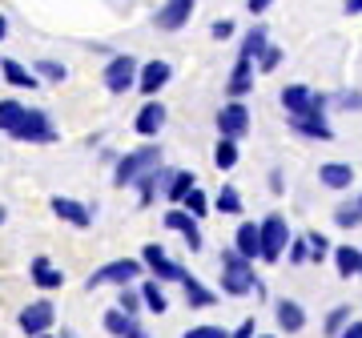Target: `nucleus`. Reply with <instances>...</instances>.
<instances>
[{
  "label": "nucleus",
  "instance_id": "ea45409f",
  "mask_svg": "<svg viewBox=\"0 0 362 338\" xmlns=\"http://www.w3.org/2000/svg\"><path fill=\"white\" fill-rule=\"evenodd\" d=\"M334 105L342 109V113H358V109H362V93H358V89L338 93V97H334Z\"/></svg>",
  "mask_w": 362,
  "mask_h": 338
},
{
  "label": "nucleus",
  "instance_id": "9d476101",
  "mask_svg": "<svg viewBox=\"0 0 362 338\" xmlns=\"http://www.w3.org/2000/svg\"><path fill=\"white\" fill-rule=\"evenodd\" d=\"M194 8H197V0H165L153 13V25L161 33H177V28H185L194 21Z\"/></svg>",
  "mask_w": 362,
  "mask_h": 338
},
{
  "label": "nucleus",
  "instance_id": "a18cd8bd",
  "mask_svg": "<svg viewBox=\"0 0 362 338\" xmlns=\"http://www.w3.org/2000/svg\"><path fill=\"white\" fill-rule=\"evenodd\" d=\"M270 194H286V177H282V169H270Z\"/></svg>",
  "mask_w": 362,
  "mask_h": 338
},
{
  "label": "nucleus",
  "instance_id": "8fccbe9b",
  "mask_svg": "<svg viewBox=\"0 0 362 338\" xmlns=\"http://www.w3.org/2000/svg\"><path fill=\"white\" fill-rule=\"evenodd\" d=\"M8 37V21H4V16H0V40Z\"/></svg>",
  "mask_w": 362,
  "mask_h": 338
},
{
  "label": "nucleus",
  "instance_id": "58836bf2",
  "mask_svg": "<svg viewBox=\"0 0 362 338\" xmlns=\"http://www.w3.org/2000/svg\"><path fill=\"white\" fill-rule=\"evenodd\" d=\"M306 238H310V262H322L326 254H330V238L318 234V230H310Z\"/></svg>",
  "mask_w": 362,
  "mask_h": 338
},
{
  "label": "nucleus",
  "instance_id": "e433bc0d",
  "mask_svg": "<svg viewBox=\"0 0 362 338\" xmlns=\"http://www.w3.org/2000/svg\"><path fill=\"white\" fill-rule=\"evenodd\" d=\"M302 262H310V238L306 234L290 238V266H302Z\"/></svg>",
  "mask_w": 362,
  "mask_h": 338
},
{
  "label": "nucleus",
  "instance_id": "6ab92c4d",
  "mask_svg": "<svg viewBox=\"0 0 362 338\" xmlns=\"http://www.w3.org/2000/svg\"><path fill=\"white\" fill-rule=\"evenodd\" d=\"M105 330L113 338H149L145 334V326L133 318V314H125L121 306H113V310H105Z\"/></svg>",
  "mask_w": 362,
  "mask_h": 338
},
{
  "label": "nucleus",
  "instance_id": "09e8293b",
  "mask_svg": "<svg viewBox=\"0 0 362 338\" xmlns=\"http://www.w3.org/2000/svg\"><path fill=\"white\" fill-rule=\"evenodd\" d=\"M342 13H346V16H358V13H362V0H346V4H342Z\"/></svg>",
  "mask_w": 362,
  "mask_h": 338
},
{
  "label": "nucleus",
  "instance_id": "7ed1b4c3",
  "mask_svg": "<svg viewBox=\"0 0 362 338\" xmlns=\"http://www.w3.org/2000/svg\"><path fill=\"white\" fill-rule=\"evenodd\" d=\"M137 274H145V262L141 258H117V262H105L97 270L89 274V282L85 286L97 290V286H129Z\"/></svg>",
  "mask_w": 362,
  "mask_h": 338
},
{
  "label": "nucleus",
  "instance_id": "79ce46f5",
  "mask_svg": "<svg viewBox=\"0 0 362 338\" xmlns=\"http://www.w3.org/2000/svg\"><path fill=\"white\" fill-rule=\"evenodd\" d=\"M181 338H230V330L226 326H189Z\"/></svg>",
  "mask_w": 362,
  "mask_h": 338
},
{
  "label": "nucleus",
  "instance_id": "f8f14e48",
  "mask_svg": "<svg viewBox=\"0 0 362 338\" xmlns=\"http://www.w3.org/2000/svg\"><path fill=\"white\" fill-rule=\"evenodd\" d=\"M52 318H57V310H52V302L49 298H40V302H28L25 310H21V330H25L28 338H37V334H49V326Z\"/></svg>",
  "mask_w": 362,
  "mask_h": 338
},
{
  "label": "nucleus",
  "instance_id": "6e6d98bb",
  "mask_svg": "<svg viewBox=\"0 0 362 338\" xmlns=\"http://www.w3.org/2000/svg\"><path fill=\"white\" fill-rule=\"evenodd\" d=\"M358 206H362V194H358Z\"/></svg>",
  "mask_w": 362,
  "mask_h": 338
},
{
  "label": "nucleus",
  "instance_id": "b1692460",
  "mask_svg": "<svg viewBox=\"0 0 362 338\" xmlns=\"http://www.w3.org/2000/svg\"><path fill=\"white\" fill-rule=\"evenodd\" d=\"M0 73H4V81L13 85V89H37V69H25L21 61H13V57H0Z\"/></svg>",
  "mask_w": 362,
  "mask_h": 338
},
{
  "label": "nucleus",
  "instance_id": "dca6fc26",
  "mask_svg": "<svg viewBox=\"0 0 362 338\" xmlns=\"http://www.w3.org/2000/svg\"><path fill=\"white\" fill-rule=\"evenodd\" d=\"M169 77H173V69H169V61H145L141 65V77H137V93H145V97H157V93L169 85Z\"/></svg>",
  "mask_w": 362,
  "mask_h": 338
},
{
  "label": "nucleus",
  "instance_id": "39448f33",
  "mask_svg": "<svg viewBox=\"0 0 362 338\" xmlns=\"http://www.w3.org/2000/svg\"><path fill=\"white\" fill-rule=\"evenodd\" d=\"M13 137L25 145H52L57 141V125H52V117L45 109H28L25 117H21V125L13 129Z\"/></svg>",
  "mask_w": 362,
  "mask_h": 338
},
{
  "label": "nucleus",
  "instance_id": "423d86ee",
  "mask_svg": "<svg viewBox=\"0 0 362 338\" xmlns=\"http://www.w3.org/2000/svg\"><path fill=\"white\" fill-rule=\"evenodd\" d=\"M278 101H282V109L290 113V117H294V113H310V109L326 113L334 97H326V93H314L310 85H286V89L278 93Z\"/></svg>",
  "mask_w": 362,
  "mask_h": 338
},
{
  "label": "nucleus",
  "instance_id": "49530a36",
  "mask_svg": "<svg viewBox=\"0 0 362 338\" xmlns=\"http://www.w3.org/2000/svg\"><path fill=\"white\" fill-rule=\"evenodd\" d=\"M270 4H274V0H246V8H250L254 16H262L266 8H270Z\"/></svg>",
  "mask_w": 362,
  "mask_h": 338
},
{
  "label": "nucleus",
  "instance_id": "a211bd4d",
  "mask_svg": "<svg viewBox=\"0 0 362 338\" xmlns=\"http://www.w3.org/2000/svg\"><path fill=\"white\" fill-rule=\"evenodd\" d=\"M173 173H177V169H153V173H145L141 182L133 185V190H137V202H141V206H153L157 202V194H165L169 190V182H173Z\"/></svg>",
  "mask_w": 362,
  "mask_h": 338
},
{
  "label": "nucleus",
  "instance_id": "864d4df0",
  "mask_svg": "<svg viewBox=\"0 0 362 338\" xmlns=\"http://www.w3.org/2000/svg\"><path fill=\"white\" fill-rule=\"evenodd\" d=\"M258 338H274V334H258Z\"/></svg>",
  "mask_w": 362,
  "mask_h": 338
},
{
  "label": "nucleus",
  "instance_id": "7c9ffc66",
  "mask_svg": "<svg viewBox=\"0 0 362 338\" xmlns=\"http://www.w3.org/2000/svg\"><path fill=\"white\" fill-rule=\"evenodd\" d=\"M28 109L21 101H13V97H4L0 101V133H13L16 125H21V117H25Z\"/></svg>",
  "mask_w": 362,
  "mask_h": 338
},
{
  "label": "nucleus",
  "instance_id": "de8ad7c7",
  "mask_svg": "<svg viewBox=\"0 0 362 338\" xmlns=\"http://www.w3.org/2000/svg\"><path fill=\"white\" fill-rule=\"evenodd\" d=\"M338 338H362V318H354V322H350V326H346V330H342Z\"/></svg>",
  "mask_w": 362,
  "mask_h": 338
},
{
  "label": "nucleus",
  "instance_id": "37998d69",
  "mask_svg": "<svg viewBox=\"0 0 362 338\" xmlns=\"http://www.w3.org/2000/svg\"><path fill=\"white\" fill-rule=\"evenodd\" d=\"M209 37H214V40H230V37H233V21H230V16H221V21H214V28H209Z\"/></svg>",
  "mask_w": 362,
  "mask_h": 338
},
{
  "label": "nucleus",
  "instance_id": "6e6552de",
  "mask_svg": "<svg viewBox=\"0 0 362 338\" xmlns=\"http://www.w3.org/2000/svg\"><path fill=\"white\" fill-rule=\"evenodd\" d=\"M141 262L157 282H185V266H177V262L165 254V246H157V242H149V246L141 250Z\"/></svg>",
  "mask_w": 362,
  "mask_h": 338
},
{
  "label": "nucleus",
  "instance_id": "0eeeda50",
  "mask_svg": "<svg viewBox=\"0 0 362 338\" xmlns=\"http://www.w3.org/2000/svg\"><path fill=\"white\" fill-rule=\"evenodd\" d=\"M290 250V226L282 214H266L262 218V262H278Z\"/></svg>",
  "mask_w": 362,
  "mask_h": 338
},
{
  "label": "nucleus",
  "instance_id": "9b49d317",
  "mask_svg": "<svg viewBox=\"0 0 362 338\" xmlns=\"http://www.w3.org/2000/svg\"><path fill=\"white\" fill-rule=\"evenodd\" d=\"M214 121H218L221 137H233V141H238V137H246V129H250V109L242 101H226Z\"/></svg>",
  "mask_w": 362,
  "mask_h": 338
},
{
  "label": "nucleus",
  "instance_id": "2eb2a0df",
  "mask_svg": "<svg viewBox=\"0 0 362 338\" xmlns=\"http://www.w3.org/2000/svg\"><path fill=\"white\" fill-rule=\"evenodd\" d=\"M49 206H52L57 218L69 221V226H77V230H89V226H93V209L85 206V202H77V197H61V194H57Z\"/></svg>",
  "mask_w": 362,
  "mask_h": 338
},
{
  "label": "nucleus",
  "instance_id": "5fc2aeb1",
  "mask_svg": "<svg viewBox=\"0 0 362 338\" xmlns=\"http://www.w3.org/2000/svg\"><path fill=\"white\" fill-rule=\"evenodd\" d=\"M37 338H52V334H37Z\"/></svg>",
  "mask_w": 362,
  "mask_h": 338
},
{
  "label": "nucleus",
  "instance_id": "f3484780",
  "mask_svg": "<svg viewBox=\"0 0 362 338\" xmlns=\"http://www.w3.org/2000/svg\"><path fill=\"white\" fill-rule=\"evenodd\" d=\"M161 125H165V105L157 101V97H149V101L137 109L133 129H137V137H157V133H161Z\"/></svg>",
  "mask_w": 362,
  "mask_h": 338
},
{
  "label": "nucleus",
  "instance_id": "a19ab883",
  "mask_svg": "<svg viewBox=\"0 0 362 338\" xmlns=\"http://www.w3.org/2000/svg\"><path fill=\"white\" fill-rule=\"evenodd\" d=\"M282 57H286V52L278 49V45H270V49L262 52V61H258V73H274V69L282 65Z\"/></svg>",
  "mask_w": 362,
  "mask_h": 338
},
{
  "label": "nucleus",
  "instance_id": "4be33fe9",
  "mask_svg": "<svg viewBox=\"0 0 362 338\" xmlns=\"http://www.w3.org/2000/svg\"><path fill=\"white\" fill-rule=\"evenodd\" d=\"M28 278H33V286H40V290H57V286H65V274L57 270L45 254H37L33 258V266H28Z\"/></svg>",
  "mask_w": 362,
  "mask_h": 338
},
{
  "label": "nucleus",
  "instance_id": "f704fd0d",
  "mask_svg": "<svg viewBox=\"0 0 362 338\" xmlns=\"http://www.w3.org/2000/svg\"><path fill=\"white\" fill-rule=\"evenodd\" d=\"M334 221L342 226V230H354V226H362V206H358V202L338 206V209H334Z\"/></svg>",
  "mask_w": 362,
  "mask_h": 338
},
{
  "label": "nucleus",
  "instance_id": "1a4fd4ad",
  "mask_svg": "<svg viewBox=\"0 0 362 338\" xmlns=\"http://www.w3.org/2000/svg\"><path fill=\"white\" fill-rule=\"evenodd\" d=\"M254 81H258V61H250V57L238 52L230 77H226V97H230V101H242V97L254 89Z\"/></svg>",
  "mask_w": 362,
  "mask_h": 338
},
{
  "label": "nucleus",
  "instance_id": "f03ea898",
  "mask_svg": "<svg viewBox=\"0 0 362 338\" xmlns=\"http://www.w3.org/2000/svg\"><path fill=\"white\" fill-rule=\"evenodd\" d=\"M165 165V157H161V145H141V149H129V153H121L113 161V185L121 190H129L145 177V173H153V169Z\"/></svg>",
  "mask_w": 362,
  "mask_h": 338
},
{
  "label": "nucleus",
  "instance_id": "603ef678",
  "mask_svg": "<svg viewBox=\"0 0 362 338\" xmlns=\"http://www.w3.org/2000/svg\"><path fill=\"white\" fill-rule=\"evenodd\" d=\"M61 338H77V334H73V330H65V334H61Z\"/></svg>",
  "mask_w": 362,
  "mask_h": 338
},
{
  "label": "nucleus",
  "instance_id": "cd10ccee",
  "mask_svg": "<svg viewBox=\"0 0 362 338\" xmlns=\"http://www.w3.org/2000/svg\"><path fill=\"white\" fill-rule=\"evenodd\" d=\"M189 190H197V177L189 173V169H177V173H173V182H169V190H165V197L173 202V206H181V202L189 197Z\"/></svg>",
  "mask_w": 362,
  "mask_h": 338
},
{
  "label": "nucleus",
  "instance_id": "aec40b11",
  "mask_svg": "<svg viewBox=\"0 0 362 338\" xmlns=\"http://www.w3.org/2000/svg\"><path fill=\"white\" fill-rule=\"evenodd\" d=\"M274 318H278V330H282V334H298V330L306 326V310H302V302H294V298L274 302Z\"/></svg>",
  "mask_w": 362,
  "mask_h": 338
},
{
  "label": "nucleus",
  "instance_id": "a878e982",
  "mask_svg": "<svg viewBox=\"0 0 362 338\" xmlns=\"http://www.w3.org/2000/svg\"><path fill=\"white\" fill-rule=\"evenodd\" d=\"M266 49H270V28L254 25L246 37H242V49H238V52H242V57H250V61H262V52H266Z\"/></svg>",
  "mask_w": 362,
  "mask_h": 338
},
{
  "label": "nucleus",
  "instance_id": "473e14b6",
  "mask_svg": "<svg viewBox=\"0 0 362 338\" xmlns=\"http://www.w3.org/2000/svg\"><path fill=\"white\" fill-rule=\"evenodd\" d=\"M117 306L137 318V314L145 310V294H141V290H133V286H121V294H117Z\"/></svg>",
  "mask_w": 362,
  "mask_h": 338
},
{
  "label": "nucleus",
  "instance_id": "412c9836",
  "mask_svg": "<svg viewBox=\"0 0 362 338\" xmlns=\"http://www.w3.org/2000/svg\"><path fill=\"white\" fill-rule=\"evenodd\" d=\"M318 182L326 190H350L354 185V165H346V161H322L318 165Z\"/></svg>",
  "mask_w": 362,
  "mask_h": 338
},
{
  "label": "nucleus",
  "instance_id": "f257e3e1",
  "mask_svg": "<svg viewBox=\"0 0 362 338\" xmlns=\"http://www.w3.org/2000/svg\"><path fill=\"white\" fill-rule=\"evenodd\" d=\"M221 290H226L230 298H246V294L266 298V286H262L258 274H254V262H250L238 246L221 250Z\"/></svg>",
  "mask_w": 362,
  "mask_h": 338
},
{
  "label": "nucleus",
  "instance_id": "c03bdc74",
  "mask_svg": "<svg viewBox=\"0 0 362 338\" xmlns=\"http://www.w3.org/2000/svg\"><path fill=\"white\" fill-rule=\"evenodd\" d=\"M254 334H258V322H254V318H246L238 330H230V338H254Z\"/></svg>",
  "mask_w": 362,
  "mask_h": 338
},
{
  "label": "nucleus",
  "instance_id": "4c0bfd02",
  "mask_svg": "<svg viewBox=\"0 0 362 338\" xmlns=\"http://www.w3.org/2000/svg\"><path fill=\"white\" fill-rule=\"evenodd\" d=\"M181 206L189 209V214H194V218H206V214H209V197L202 194V185H197V190H189V197H185V202H181Z\"/></svg>",
  "mask_w": 362,
  "mask_h": 338
},
{
  "label": "nucleus",
  "instance_id": "c756f323",
  "mask_svg": "<svg viewBox=\"0 0 362 338\" xmlns=\"http://www.w3.org/2000/svg\"><path fill=\"white\" fill-rule=\"evenodd\" d=\"M350 322H354V310H350L346 302H342V306H334V310L326 314L322 330H326V338H338V334H342V330H346Z\"/></svg>",
  "mask_w": 362,
  "mask_h": 338
},
{
  "label": "nucleus",
  "instance_id": "c9c22d12",
  "mask_svg": "<svg viewBox=\"0 0 362 338\" xmlns=\"http://www.w3.org/2000/svg\"><path fill=\"white\" fill-rule=\"evenodd\" d=\"M33 69H37V77H45V81H65L69 77V69L61 65V61H52V57H40Z\"/></svg>",
  "mask_w": 362,
  "mask_h": 338
},
{
  "label": "nucleus",
  "instance_id": "72a5a7b5",
  "mask_svg": "<svg viewBox=\"0 0 362 338\" xmlns=\"http://www.w3.org/2000/svg\"><path fill=\"white\" fill-rule=\"evenodd\" d=\"M214 206L221 209V214H230V218H238L242 214V194L233 190V185H221V194H218V202Z\"/></svg>",
  "mask_w": 362,
  "mask_h": 338
},
{
  "label": "nucleus",
  "instance_id": "4468645a",
  "mask_svg": "<svg viewBox=\"0 0 362 338\" xmlns=\"http://www.w3.org/2000/svg\"><path fill=\"white\" fill-rule=\"evenodd\" d=\"M290 129H294L298 137H310V141H330V137H334L326 113H318V109H310V113H294V117H290Z\"/></svg>",
  "mask_w": 362,
  "mask_h": 338
},
{
  "label": "nucleus",
  "instance_id": "c85d7f7f",
  "mask_svg": "<svg viewBox=\"0 0 362 338\" xmlns=\"http://www.w3.org/2000/svg\"><path fill=\"white\" fill-rule=\"evenodd\" d=\"M214 165H218L221 173H230V169L238 165V141H233V137H218V145H214Z\"/></svg>",
  "mask_w": 362,
  "mask_h": 338
},
{
  "label": "nucleus",
  "instance_id": "ddd939ff",
  "mask_svg": "<svg viewBox=\"0 0 362 338\" xmlns=\"http://www.w3.org/2000/svg\"><path fill=\"white\" fill-rule=\"evenodd\" d=\"M165 226L173 230V234H181V238H185V246L194 250V254H197L202 246H206V238H202V230H197V218H194V214H189L185 206L169 209V214H165Z\"/></svg>",
  "mask_w": 362,
  "mask_h": 338
},
{
  "label": "nucleus",
  "instance_id": "5701e85b",
  "mask_svg": "<svg viewBox=\"0 0 362 338\" xmlns=\"http://www.w3.org/2000/svg\"><path fill=\"white\" fill-rule=\"evenodd\" d=\"M233 246L242 250L250 262L262 258V221H242V226H238V234H233Z\"/></svg>",
  "mask_w": 362,
  "mask_h": 338
},
{
  "label": "nucleus",
  "instance_id": "2f4dec72",
  "mask_svg": "<svg viewBox=\"0 0 362 338\" xmlns=\"http://www.w3.org/2000/svg\"><path fill=\"white\" fill-rule=\"evenodd\" d=\"M141 294H145V310H153V314H165L169 310V298H165V290H161L157 278L141 282Z\"/></svg>",
  "mask_w": 362,
  "mask_h": 338
},
{
  "label": "nucleus",
  "instance_id": "393cba45",
  "mask_svg": "<svg viewBox=\"0 0 362 338\" xmlns=\"http://www.w3.org/2000/svg\"><path fill=\"white\" fill-rule=\"evenodd\" d=\"M181 290H185V302H189L194 310H206V306H214V302H218V294H214V290H209L206 282H197L194 274H185Z\"/></svg>",
  "mask_w": 362,
  "mask_h": 338
},
{
  "label": "nucleus",
  "instance_id": "20e7f679",
  "mask_svg": "<svg viewBox=\"0 0 362 338\" xmlns=\"http://www.w3.org/2000/svg\"><path fill=\"white\" fill-rule=\"evenodd\" d=\"M137 77H141V65H137V57H129V52H117L113 61L105 65V89L117 93V97L137 89Z\"/></svg>",
  "mask_w": 362,
  "mask_h": 338
},
{
  "label": "nucleus",
  "instance_id": "3c124183",
  "mask_svg": "<svg viewBox=\"0 0 362 338\" xmlns=\"http://www.w3.org/2000/svg\"><path fill=\"white\" fill-rule=\"evenodd\" d=\"M4 218H8V209H4V206H0V226H4Z\"/></svg>",
  "mask_w": 362,
  "mask_h": 338
},
{
  "label": "nucleus",
  "instance_id": "bb28decb",
  "mask_svg": "<svg viewBox=\"0 0 362 338\" xmlns=\"http://www.w3.org/2000/svg\"><path fill=\"white\" fill-rule=\"evenodd\" d=\"M334 266L342 278H354V274H362V250L354 246H334Z\"/></svg>",
  "mask_w": 362,
  "mask_h": 338
}]
</instances>
